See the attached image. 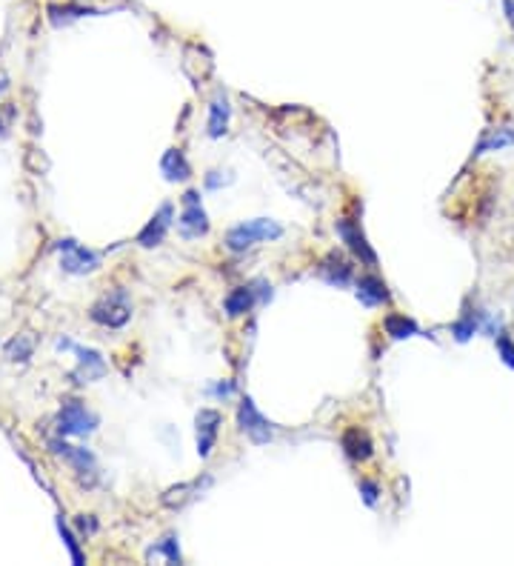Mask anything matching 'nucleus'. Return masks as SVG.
I'll list each match as a JSON object with an SVG mask.
<instances>
[{
	"label": "nucleus",
	"instance_id": "nucleus-1",
	"mask_svg": "<svg viewBox=\"0 0 514 566\" xmlns=\"http://www.w3.org/2000/svg\"><path fill=\"white\" fill-rule=\"evenodd\" d=\"M283 235V227L275 224L269 217H255V220H246V224H237L235 229L226 232V247L232 252H246L252 249L260 240H277Z\"/></svg>",
	"mask_w": 514,
	"mask_h": 566
},
{
	"label": "nucleus",
	"instance_id": "nucleus-2",
	"mask_svg": "<svg viewBox=\"0 0 514 566\" xmlns=\"http://www.w3.org/2000/svg\"><path fill=\"white\" fill-rule=\"evenodd\" d=\"M92 320L100 323V327H109V329H120L126 327L129 318H132V298L126 289H115L109 295H103L95 307H92Z\"/></svg>",
	"mask_w": 514,
	"mask_h": 566
},
{
	"label": "nucleus",
	"instance_id": "nucleus-3",
	"mask_svg": "<svg viewBox=\"0 0 514 566\" xmlns=\"http://www.w3.org/2000/svg\"><path fill=\"white\" fill-rule=\"evenodd\" d=\"M97 430V418L80 400H66L57 415V435L64 438H84Z\"/></svg>",
	"mask_w": 514,
	"mask_h": 566
},
{
	"label": "nucleus",
	"instance_id": "nucleus-4",
	"mask_svg": "<svg viewBox=\"0 0 514 566\" xmlns=\"http://www.w3.org/2000/svg\"><path fill=\"white\" fill-rule=\"evenodd\" d=\"M237 427H240V432L249 438L252 443H257V447H263V443H269L275 438L272 423L260 415V409L255 407L252 398H243L240 400V407H237Z\"/></svg>",
	"mask_w": 514,
	"mask_h": 566
},
{
	"label": "nucleus",
	"instance_id": "nucleus-5",
	"mask_svg": "<svg viewBox=\"0 0 514 566\" xmlns=\"http://www.w3.org/2000/svg\"><path fill=\"white\" fill-rule=\"evenodd\" d=\"M60 249V267H64L66 272L72 275H86V272H95L100 267V255L89 252L86 247H80L77 240L66 238L57 244Z\"/></svg>",
	"mask_w": 514,
	"mask_h": 566
},
{
	"label": "nucleus",
	"instance_id": "nucleus-6",
	"mask_svg": "<svg viewBox=\"0 0 514 566\" xmlns=\"http://www.w3.org/2000/svg\"><path fill=\"white\" fill-rule=\"evenodd\" d=\"M177 227H180L183 238H203L206 232H209V215L203 212L197 192L183 195V215L177 220Z\"/></svg>",
	"mask_w": 514,
	"mask_h": 566
},
{
	"label": "nucleus",
	"instance_id": "nucleus-7",
	"mask_svg": "<svg viewBox=\"0 0 514 566\" xmlns=\"http://www.w3.org/2000/svg\"><path fill=\"white\" fill-rule=\"evenodd\" d=\"M335 232L340 235L343 244H346L348 249H352V255H358L366 267H378V255H375V249H372V247H368L366 235L360 232V227L355 224V220L340 217L338 224H335Z\"/></svg>",
	"mask_w": 514,
	"mask_h": 566
},
{
	"label": "nucleus",
	"instance_id": "nucleus-8",
	"mask_svg": "<svg viewBox=\"0 0 514 566\" xmlns=\"http://www.w3.org/2000/svg\"><path fill=\"white\" fill-rule=\"evenodd\" d=\"M195 423H197V455L209 458L212 450H215V443H217V432H220L223 418H220L217 409H200Z\"/></svg>",
	"mask_w": 514,
	"mask_h": 566
},
{
	"label": "nucleus",
	"instance_id": "nucleus-9",
	"mask_svg": "<svg viewBox=\"0 0 514 566\" xmlns=\"http://www.w3.org/2000/svg\"><path fill=\"white\" fill-rule=\"evenodd\" d=\"M172 217H175L172 204H163V207L152 215L149 224L140 229L137 244H140V247H146V249L160 247V244H163V238H166V232H169V227H172Z\"/></svg>",
	"mask_w": 514,
	"mask_h": 566
},
{
	"label": "nucleus",
	"instance_id": "nucleus-10",
	"mask_svg": "<svg viewBox=\"0 0 514 566\" xmlns=\"http://www.w3.org/2000/svg\"><path fill=\"white\" fill-rule=\"evenodd\" d=\"M52 452L60 455V458H66L84 483H86V475L95 478V455H92V452L80 450V447H69L66 440H52Z\"/></svg>",
	"mask_w": 514,
	"mask_h": 566
},
{
	"label": "nucleus",
	"instance_id": "nucleus-11",
	"mask_svg": "<svg viewBox=\"0 0 514 566\" xmlns=\"http://www.w3.org/2000/svg\"><path fill=\"white\" fill-rule=\"evenodd\" d=\"M75 355H77V369L72 378H77V383H89V380H97L106 375V363H103L100 352L95 349H84V347H72Z\"/></svg>",
	"mask_w": 514,
	"mask_h": 566
},
{
	"label": "nucleus",
	"instance_id": "nucleus-12",
	"mask_svg": "<svg viewBox=\"0 0 514 566\" xmlns=\"http://www.w3.org/2000/svg\"><path fill=\"white\" fill-rule=\"evenodd\" d=\"M358 300L366 303V307H383V303H388V287L386 280H380L378 275H363L358 280Z\"/></svg>",
	"mask_w": 514,
	"mask_h": 566
},
{
	"label": "nucleus",
	"instance_id": "nucleus-13",
	"mask_svg": "<svg viewBox=\"0 0 514 566\" xmlns=\"http://www.w3.org/2000/svg\"><path fill=\"white\" fill-rule=\"evenodd\" d=\"M317 275L326 280V283H332V287H346L348 280H352V264H348L346 258H340L338 252L328 255L323 264L317 267Z\"/></svg>",
	"mask_w": 514,
	"mask_h": 566
},
{
	"label": "nucleus",
	"instance_id": "nucleus-14",
	"mask_svg": "<svg viewBox=\"0 0 514 566\" xmlns=\"http://www.w3.org/2000/svg\"><path fill=\"white\" fill-rule=\"evenodd\" d=\"M255 303H257V289L252 283V287H237V289H232L229 295H226L223 309H226V315H229V318H240L246 312H252Z\"/></svg>",
	"mask_w": 514,
	"mask_h": 566
},
{
	"label": "nucleus",
	"instance_id": "nucleus-15",
	"mask_svg": "<svg viewBox=\"0 0 514 566\" xmlns=\"http://www.w3.org/2000/svg\"><path fill=\"white\" fill-rule=\"evenodd\" d=\"M229 100H226L223 92H217L209 104V137H223L226 129H229Z\"/></svg>",
	"mask_w": 514,
	"mask_h": 566
},
{
	"label": "nucleus",
	"instance_id": "nucleus-16",
	"mask_svg": "<svg viewBox=\"0 0 514 566\" xmlns=\"http://www.w3.org/2000/svg\"><path fill=\"white\" fill-rule=\"evenodd\" d=\"M160 169H163V175H166V180H189L192 177V167H189V160H186V155H183L180 149H169L166 155H163V160H160Z\"/></svg>",
	"mask_w": 514,
	"mask_h": 566
},
{
	"label": "nucleus",
	"instance_id": "nucleus-17",
	"mask_svg": "<svg viewBox=\"0 0 514 566\" xmlns=\"http://www.w3.org/2000/svg\"><path fill=\"white\" fill-rule=\"evenodd\" d=\"M343 450H346V455L352 458V460H366V458H372V440H368V435L366 432H360V430H348L346 435H343Z\"/></svg>",
	"mask_w": 514,
	"mask_h": 566
},
{
	"label": "nucleus",
	"instance_id": "nucleus-18",
	"mask_svg": "<svg viewBox=\"0 0 514 566\" xmlns=\"http://www.w3.org/2000/svg\"><path fill=\"white\" fill-rule=\"evenodd\" d=\"M383 327H386V335H392L395 340H406L418 335V323L406 315H386Z\"/></svg>",
	"mask_w": 514,
	"mask_h": 566
},
{
	"label": "nucleus",
	"instance_id": "nucleus-19",
	"mask_svg": "<svg viewBox=\"0 0 514 566\" xmlns=\"http://www.w3.org/2000/svg\"><path fill=\"white\" fill-rule=\"evenodd\" d=\"M511 144H514V132L511 129H491V132L483 135L475 155H483L489 149H503V147H511Z\"/></svg>",
	"mask_w": 514,
	"mask_h": 566
},
{
	"label": "nucleus",
	"instance_id": "nucleus-20",
	"mask_svg": "<svg viewBox=\"0 0 514 566\" xmlns=\"http://www.w3.org/2000/svg\"><path fill=\"white\" fill-rule=\"evenodd\" d=\"M200 487V480H195V483H186V487H172L166 495H163V503H166V507H172V510H180L183 507V503H186V500H192L195 495V490Z\"/></svg>",
	"mask_w": 514,
	"mask_h": 566
},
{
	"label": "nucleus",
	"instance_id": "nucleus-21",
	"mask_svg": "<svg viewBox=\"0 0 514 566\" xmlns=\"http://www.w3.org/2000/svg\"><path fill=\"white\" fill-rule=\"evenodd\" d=\"M152 558H166L169 563H180V561H183L175 538H163V541L157 543V547H152V550H149V561H152Z\"/></svg>",
	"mask_w": 514,
	"mask_h": 566
},
{
	"label": "nucleus",
	"instance_id": "nucleus-22",
	"mask_svg": "<svg viewBox=\"0 0 514 566\" xmlns=\"http://www.w3.org/2000/svg\"><path fill=\"white\" fill-rule=\"evenodd\" d=\"M35 349V340L29 335H17L12 343H9V358L12 360H26Z\"/></svg>",
	"mask_w": 514,
	"mask_h": 566
},
{
	"label": "nucleus",
	"instance_id": "nucleus-23",
	"mask_svg": "<svg viewBox=\"0 0 514 566\" xmlns=\"http://www.w3.org/2000/svg\"><path fill=\"white\" fill-rule=\"evenodd\" d=\"M57 532H60V538L66 541V547H69V555H72V561H75V566H84V552H80V547H77V541H75V535L69 532V527L64 521H57Z\"/></svg>",
	"mask_w": 514,
	"mask_h": 566
},
{
	"label": "nucleus",
	"instance_id": "nucleus-24",
	"mask_svg": "<svg viewBox=\"0 0 514 566\" xmlns=\"http://www.w3.org/2000/svg\"><path fill=\"white\" fill-rule=\"evenodd\" d=\"M498 352H500V358H503L506 367L514 369V343H511L509 335H498Z\"/></svg>",
	"mask_w": 514,
	"mask_h": 566
},
{
	"label": "nucleus",
	"instance_id": "nucleus-25",
	"mask_svg": "<svg viewBox=\"0 0 514 566\" xmlns=\"http://www.w3.org/2000/svg\"><path fill=\"white\" fill-rule=\"evenodd\" d=\"M360 492H363V500L368 503V507H375V500H378V487L372 480H363L360 483Z\"/></svg>",
	"mask_w": 514,
	"mask_h": 566
},
{
	"label": "nucleus",
	"instance_id": "nucleus-26",
	"mask_svg": "<svg viewBox=\"0 0 514 566\" xmlns=\"http://www.w3.org/2000/svg\"><path fill=\"white\" fill-rule=\"evenodd\" d=\"M503 15L509 20V26L514 29V0H503Z\"/></svg>",
	"mask_w": 514,
	"mask_h": 566
},
{
	"label": "nucleus",
	"instance_id": "nucleus-27",
	"mask_svg": "<svg viewBox=\"0 0 514 566\" xmlns=\"http://www.w3.org/2000/svg\"><path fill=\"white\" fill-rule=\"evenodd\" d=\"M84 518H86V515H84ZM84 518H80V521H77V527H80V532H95V530H97V523H95V521H84Z\"/></svg>",
	"mask_w": 514,
	"mask_h": 566
},
{
	"label": "nucleus",
	"instance_id": "nucleus-28",
	"mask_svg": "<svg viewBox=\"0 0 514 566\" xmlns=\"http://www.w3.org/2000/svg\"><path fill=\"white\" fill-rule=\"evenodd\" d=\"M215 395H220V398H229V395H232V383H220V387L215 389Z\"/></svg>",
	"mask_w": 514,
	"mask_h": 566
}]
</instances>
